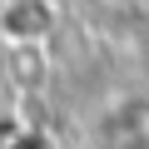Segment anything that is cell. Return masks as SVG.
<instances>
[{"label":"cell","instance_id":"cell-1","mask_svg":"<svg viewBox=\"0 0 149 149\" xmlns=\"http://www.w3.org/2000/svg\"><path fill=\"white\" fill-rule=\"evenodd\" d=\"M100 5H109V10H149V0H100Z\"/></svg>","mask_w":149,"mask_h":149}]
</instances>
